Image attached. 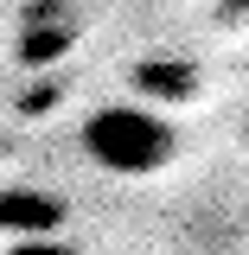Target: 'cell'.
I'll return each mask as SVG.
<instances>
[{
  "label": "cell",
  "instance_id": "3957f363",
  "mask_svg": "<svg viewBox=\"0 0 249 255\" xmlns=\"http://www.w3.org/2000/svg\"><path fill=\"white\" fill-rule=\"evenodd\" d=\"M70 38H77V13H70V6H26V38H19V58L26 64L64 58Z\"/></svg>",
  "mask_w": 249,
  "mask_h": 255
},
{
  "label": "cell",
  "instance_id": "277c9868",
  "mask_svg": "<svg viewBox=\"0 0 249 255\" xmlns=\"http://www.w3.org/2000/svg\"><path fill=\"white\" fill-rule=\"evenodd\" d=\"M134 90L154 96V109H160V102H186V96L198 90V77H192V70H179L173 58H147L141 70H134Z\"/></svg>",
  "mask_w": 249,
  "mask_h": 255
},
{
  "label": "cell",
  "instance_id": "6da1fadb",
  "mask_svg": "<svg viewBox=\"0 0 249 255\" xmlns=\"http://www.w3.org/2000/svg\"><path fill=\"white\" fill-rule=\"evenodd\" d=\"M83 153L115 179H154L179 159V128L154 102H102L83 115Z\"/></svg>",
  "mask_w": 249,
  "mask_h": 255
},
{
  "label": "cell",
  "instance_id": "7a4b0ae2",
  "mask_svg": "<svg viewBox=\"0 0 249 255\" xmlns=\"http://www.w3.org/2000/svg\"><path fill=\"white\" fill-rule=\"evenodd\" d=\"M64 223L58 191H32V185H0V230L26 236V243H51Z\"/></svg>",
  "mask_w": 249,
  "mask_h": 255
},
{
  "label": "cell",
  "instance_id": "5b68a950",
  "mask_svg": "<svg viewBox=\"0 0 249 255\" xmlns=\"http://www.w3.org/2000/svg\"><path fill=\"white\" fill-rule=\"evenodd\" d=\"M6 255H70V249H64V243H13Z\"/></svg>",
  "mask_w": 249,
  "mask_h": 255
}]
</instances>
